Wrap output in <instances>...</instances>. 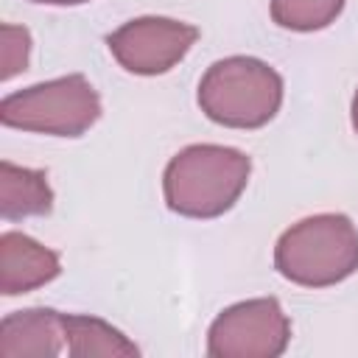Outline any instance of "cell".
I'll use <instances>...</instances> for the list:
<instances>
[{
	"mask_svg": "<svg viewBox=\"0 0 358 358\" xmlns=\"http://www.w3.org/2000/svg\"><path fill=\"white\" fill-rule=\"evenodd\" d=\"M31 56V34L22 25L3 22L0 28V78L11 81L28 67Z\"/></svg>",
	"mask_w": 358,
	"mask_h": 358,
	"instance_id": "12",
	"label": "cell"
},
{
	"mask_svg": "<svg viewBox=\"0 0 358 358\" xmlns=\"http://www.w3.org/2000/svg\"><path fill=\"white\" fill-rule=\"evenodd\" d=\"M252 159L229 145H187L162 173L165 201L173 213L187 218L224 215L246 190Z\"/></svg>",
	"mask_w": 358,
	"mask_h": 358,
	"instance_id": "1",
	"label": "cell"
},
{
	"mask_svg": "<svg viewBox=\"0 0 358 358\" xmlns=\"http://www.w3.org/2000/svg\"><path fill=\"white\" fill-rule=\"evenodd\" d=\"M196 39L199 28L190 22L171 17H137L112 31L106 45L123 70L134 76H159L179 64Z\"/></svg>",
	"mask_w": 358,
	"mask_h": 358,
	"instance_id": "6",
	"label": "cell"
},
{
	"mask_svg": "<svg viewBox=\"0 0 358 358\" xmlns=\"http://www.w3.org/2000/svg\"><path fill=\"white\" fill-rule=\"evenodd\" d=\"M62 271L59 255L22 232L0 235V291L3 296H17L48 285Z\"/></svg>",
	"mask_w": 358,
	"mask_h": 358,
	"instance_id": "7",
	"label": "cell"
},
{
	"mask_svg": "<svg viewBox=\"0 0 358 358\" xmlns=\"http://www.w3.org/2000/svg\"><path fill=\"white\" fill-rule=\"evenodd\" d=\"M274 266L305 288L336 285L358 268V229L341 213L308 215L280 235Z\"/></svg>",
	"mask_w": 358,
	"mask_h": 358,
	"instance_id": "2",
	"label": "cell"
},
{
	"mask_svg": "<svg viewBox=\"0 0 358 358\" xmlns=\"http://www.w3.org/2000/svg\"><path fill=\"white\" fill-rule=\"evenodd\" d=\"M34 3H42V6H78V3H87V0H34Z\"/></svg>",
	"mask_w": 358,
	"mask_h": 358,
	"instance_id": "13",
	"label": "cell"
},
{
	"mask_svg": "<svg viewBox=\"0 0 358 358\" xmlns=\"http://www.w3.org/2000/svg\"><path fill=\"white\" fill-rule=\"evenodd\" d=\"M53 207V190L48 176L34 168L0 162V215L6 221H20L31 215H48Z\"/></svg>",
	"mask_w": 358,
	"mask_h": 358,
	"instance_id": "9",
	"label": "cell"
},
{
	"mask_svg": "<svg viewBox=\"0 0 358 358\" xmlns=\"http://www.w3.org/2000/svg\"><path fill=\"white\" fill-rule=\"evenodd\" d=\"M352 129L358 131V90H355V95H352Z\"/></svg>",
	"mask_w": 358,
	"mask_h": 358,
	"instance_id": "14",
	"label": "cell"
},
{
	"mask_svg": "<svg viewBox=\"0 0 358 358\" xmlns=\"http://www.w3.org/2000/svg\"><path fill=\"white\" fill-rule=\"evenodd\" d=\"M282 103V78L252 56L218 59L199 81L201 112L229 129H260Z\"/></svg>",
	"mask_w": 358,
	"mask_h": 358,
	"instance_id": "3",
	"label": "cell"
},
{
	"mask_svg": "<svg viewBox=\"0 0 358 358\" xmlns=\"http://www.w3.org/2000/svg\"><path fill=\"white\" fill-rule=\"evenodd\" d=\"M291 341V322L277 299H246L215 316L207 333L213 358H274Z\"/></svg>",
	"mask_w": 358,
	"mask_h": 358,
	"instance_id": "5",
	"label": "cell"
},
{
	"mask_svg": "<svg viewBox=\"0 0 358 358\" xmlns=\"http://www.w3.org/2000/svg\"><path fill=\"white\" fill-rule=\"evenodd\" d=\"M67 350L64 322L59 310L50 308H28L8 313L0 322V355L3 358H50Z\"/></svg>",
	"mask_w": 358,
	"mask_h": 358,
	"instance_id": "8",
	"label": "cell"
},
{
	"mask_svg": "<svg viewBox=\"0 0 358 358\" xmlns=\"http://www.w3.org/2000/svg\"><path fill=\"white\" fill-rule=\"evenodd\" d=\"M344 8V0H271V20L288 31H319Z\"/></svg>",
	"mask_w": 358,
	"mask_h": 358,
	"instance_id": "11",
	"label": "cell"
},
{
	"mask_svg": "<svg viewBox=\"0 0 358 358\" xmlns=\"http://www.w3.org/2000/svg\"><path fill=\"white\" fill-rule=\"evenodd\" d=\"M64 322V341L67 352L76 358L92 355H140V347L129 341L117 327L103 319L84 316V313H62Z\"/></svg>",
	"mask_w": 358,
	"mask_h": 358,
	"instance_id": "10",
	"label": "cell"
},
{
	"mask_svg": "<svg viewBox=\"0 0 358 358\" xmlns=\"http://www.w3.org/2000/svg\"><path fill=\"white\" fill-rule=\"evenodd\" d=\"M101 117V98L84 76H62L11 92L0 103V120L8 129L78 137Z\"/></svg>",
	"mask_w": 358,
	"mask_h": 358,
	"instance_id": "4",
	"label": "cell"
}]
</instances>
